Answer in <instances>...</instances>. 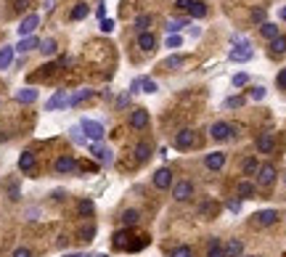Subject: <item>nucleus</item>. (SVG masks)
<instances>
[{
  "instance_id": "49530a36",
  "label": "nucleus",
  "mask_w": 286,
  "mask_h": 257,
  "mask_svg": "<svg viewBox=\"0 0 286 257\" xmlns=\"http://www.w3.org/2000/svg\"><path fill=\"white\" fill-rule=\"evenodd\" d=\"M11 257H35V255H32V249L19 247V249H13V255H11Z\"/></svg>"
},
{
  "instance_id": "7c9ffc66",
  "label": "nucleus",
  "mask_w": 286,
  "mask_h": 257,
  "mask_svg": "<svg viewBox=\"0 0 286 257\" xmlns=\"http://www.w3.org/2000/svg\"><path fill=\"white\" fill-rule=\"evenodd\" d=\"M93 209H96V207H93L90 199H80V201H77V215H80V217H90Z\"/></svg>"
},
{
  "instance_id": "09e8293b",
  "label": "nucleus",
  "mask_w": 286,
  "mask_h": 257,
  "mask_svg": "<svg viewBox=\"0 0 286 257\" xmlns=\"http://www.w3.org/2000/svg\"><path fill=\"white\" fill-rule=\"evenodd\" d=\"M27 5H29V0H13V11H16V13L27 11Z\"/></svg>"
},
{
  "instance_id": "3c124183",
  "label": "nucleus",
  "mask_w": 286,
  "mask_h": 257,
  "mask_svg": "<svg viewBox=\"0 0 286 257\" xmlns=\"http://www.w3.org/2000/svg\"><path fill=\"white\" fill-rule=\"evenodd\" d=\"M246 82H249V77H246V74H236V77H233V85H236V88H244Z\"/></svg>"
},
{
  "instance_id": "aec40b11",
  "label": "nucleus",
  "mask_w": 286,
  "mask_h": 257,
  "mask_svg": "<svg viewBox=\"0 0 286 257\" xmlns=\"http://www.w3.org/2000/svg\"><path fill=\"white\" fill-rule=\"evenodd\" d=\"M13 98H16L19 104H35L37 101V88H21V90H16Z\"/></svg>"
},
{
  "instance_id": "a878e982",
  "label": "nucleus",
  "mask_w": 286,
  "mask_h": 257,
  "mask_svg": "<svg viewBox=\"0 0 286 257\" xmlns=\"http://www.w3.org/2000/svg\"><path fill=\"white\" fill-rule=\"evenodd\" d=\"M236 191H238V199H254V183L252 181H241Z\"/></svg>"
},
{
  "instance_id": "dca6fc26",
  "label": "nucleus",
  "mask_w": 286,
  "mask_h": 257,
  "mask_svg": "<svg viewBox=\"0 0 286 257\" xmlns=\"http://www.w3.org/2000/svg\"><path fill=\"white\" fill-rule=\"evenodd\" d=\"M143 90V93H157V82L151 80V77H138V80H133V93Z\"/></svg>"
},
{
  "instance_id": "58836bf2",
  "label": "nucleus",
  "mask_w": 286,
  "mask_h": 257,
  "mask_svg": "<svg viewBox=\"0 0 286 257\" xmlns=\"http://www.w3.org/2000/svg\"><path fill=\"white\" fill-rule=\"evenodd\" d=\"M149 24H151V16L149 13H141V16L135 19V27H138V35L141 32H146V29H149Z\"/></svg>"
},
{
  "instance_id": "8fccbe9b",
  "label": "nucleus",
  "mask_w": 286,
  "mask_h": 257,
  "mask_svg": "<svg viewBox=\"0 0 286 257\" xmlns=\"http://www.w3.org/2000/svg\"><path fill=\"white\" fill-rule=\"evenodd\" d=\"M191 3H194V0H175V8H177V11H188Z\"/></svg>"
},
{
  "instance_id": "7ed1b4c3",
  "label": "nucleus",
  "mask_w": 286,
  "mask_h": 257,
  "mask_svg": "<svg viewBox=\"0 0 286 257\" xmlns=\"http://www.w3.org/2000/svg\"><path fill=\"white\" fill-rule=\"evenodd\" d=\"M191 196H194V183L191 181H180L172 186V199L175 201H188Z\"/></svg>"
},
{
  "instance_id": "412c9836",
  "label": "nucleus",
  "mask_w": 286,
  "mask_h": 257,
  "mask_svg": "<svg viewBox=\"0 0 286 257\" xmlns=\"http://www.w3.org/2000/svg\"><path fill=\"white\" fill-rule=\"evenodd\" d=\"M138 48L146 51V53L154 51V48H157V37H154L151 32H141V35H138Z\"/></svg>"
},
{
  "instance_id": "e433bc0d",
  "label": "nucleus",
  "mask_w": 286,
  "mask_h": 257,
  "mask_svg": "<svg viewBox=\"0 0 286 257\" xmlns=\"http://www.w3.org/2000/svg\"><path fill=\"white\" fill-rule=\"evenodd\" d=\"M8 199H11V201H19V199H21V186H19V181H8Z\"/></svg>"
},
{
  "instance_id": "4d7b16f0",
  "label": "nucleus",
  "mask_w": 286,
  "mask_h": 257,
  "mask_svg": "<svg viewBox=\"0 0 286 257\" xmlns=\"http://www.w3.org/2000/svg\"><path fill=\"white\" fill-rule=\"evenodd\" d=\"M90 257H106V255H104V252H101V255H90Z\"/></svg>"
},
{
  "instance_id": "f3484780",
  "label": "nucleus",
  "mask_w": 286,
  "mask_h": 257,
  "mask_svg": "<svg viewBox=\"0 0 286 257\" xmlns=\"http://www.w3.org/2000/svg\"><path fill=\"white\" fill-rule=\"evenodd\" d=\"M93 96H96V90L82 88V90H77V93H72V96H69V104H66V106H80V104H85L88 98H93Z\"/></svg>"
},
{
  "instance_id": "f8f14e48",
  "label": "nucleus",
  "mask_w": 286,
  "mask_h": 257,
  "mask_svg": "<svg viewBox=\"0 0 286 257\" xmlns=\"http://www.w3.org/2000/svg\"><path fill=\"white\" fill-rule=\"evenodd\" d=\"M146 125H149V112H146V109H135V112L130 114V128H133V130H143Z\"/></svg>"
},
{
  "instance_id": "473e14b6",
  "label": "nucleus",
  "mask_w": 286,
  "mask_h": 257,
  "mask_svg": "<svg viewBox=\"0 0 286 257\" xmlns=\"http://www.w3.org/2000/svg\"><path fill=\"white\" fill-rule=\"evenodd\" d=\"M207 257H226V252H223L220 247V239H210V249H207Z\"/></svg>"
},
{
  "instance_id": "ddd939ff",
  "label": "nucleus",
  "mask_w": 286,
  "mask_h": 257,
  "mask_svg": "<svg viewBox=\"0 0 286 257\" xmlns=\"http://www.w3.org/2000/svg\"><path fill=\"white\" fill-rule=\"evenodd\" d=\"M223 165H226V154H223V151H212V154H207V157H204V167L212 170V173H215V170H220Z\"/></svg>"
},
{
  "instance_id": "6e6552de",
  "label": "nucleus",
  "mask_w": 286,
  "mask_h": 257,
  "mask_svg": "<svg viewBox=\"0 0 286 257\" xmlns=\"http://www.w3.org/2000/svg\"><path fill=\"white\" fill-rule=\"evenodd\" d=\"M69 104V96H66V90H56L53 96L45 101V112H53V109H64Z\"/></svg>"
},
{
  "instance_id": "f704fd0d",
  "label": "nucleus",
  "mask_w": 286,
  "mask_h": 257,
  "mask_svg": "<svg viewBox=\"0 0 286 257\" xmlns=\"http://www.w3.org/2000/svg\"><path fill=\"white\" fill-rule=\"evenodd\" d=\"M77 236H80L82 241H93V236H96V225L93 223H85L80 231H77Z\"/></svg>"
},
{
  "instance_id": "b1692460",
  "label": "nucleus",
  "mask_w": 286,
  "mask_h": 257,
  "mask_svg": "<svg viewBox=\"0 0 286 257\" xmlns=\"http://www.w3.org/2000/svg\"><path fill=\"white\" fill-rule=\"evenodd\" d=\"M270 56H281V53H286V37L284 35H278L276 40H270Z\"/></svg>"
},
{
  "instance_id": "2eb2a0df",
  "label": "nucleus",
  "mask_w": 286,
  "mask_h": 257,
  "mask_svg": "<svg viewBox=\"0 0 286 257\" xmlns=\"http://www.w3.org/2000/svg\"><path fill=\"white\" fill-rule=\"evenodd\" d=\"M223 252H226V257H238L244 252V241L241 239H228L226 244H223Z\"/></svg>"
},
{
  "instance_id": "20e7f679",
  "label": "nucleus",
  "mask_w": 286,
  "mask_h": 257,
  "mask_svg": "<svg viewBox=\"0 0 286 257\" xmlns=\"http://www.w3.org/2000/svg\"><path fill=\"white\" fill-rule=\"evenodd\" d=\"M154 186H157L159 191L172 189V170H170V167H159L157 173H154Z\"/></svg>"
},
{
  "instance_id": "6e6d98bb",
  "label": "nucleus",
  "mask_w": 286,
  "mask_h": 257,
  "mask_svg": "<svg viewBox=\"0 0 286 257\" xmlns=\"http://www.w3.org/2000/svg\"><path fill=\"white\" fill-rule=\"evenodd\" d=\"M278 16H281V21H286V5H284L281 11H278Z\"/></svg>"
},
{
  "instance_id": "5701e85b",
  "label": "nucleus",
  "mask_w": 286,
  "mask_h": 257,
  "mask_svg": "<svg viewBox=\"0 0 286 257\" xmlns=\"http://www.w3.org/2000/svg\"><path fill=\"white\" fill-rule=\"evenodd\" d=\"M183 61H185L183 56H167L159 66H162V69H167V72H175V69H183Z\"/></svg>"
},
{
  "instance_id": "9d476101",
  "label": "nucleus",
  "mask_w": 286,
  "mask_h": 257,
  "mask_svg": "<svg viewBox=\"0 0 286 257\" xmlns=\"http://www.w3.org/2000/svg\"><path fill=\"white\" fill-rule=\"evenodd\" d=\"M273 149H276V133H260L257 151L260 154H273Z\"/></svg>"
},
{
  "instance_id": "37998d69",
  "label": "nucleus",
  "mask_w": 286,
  "mask_h": 257,
  "mask_svg": "<svg viewBox=\"0 0 286 257\" xmlns=\"http://www.w3.org/2000/svg\"><path fill=\"white\" fill-rule=\"evenodd\" d=\"M226 109H238V106H244V98H238V96H230L226 98V104H223Z\"/></svg>"
},
{
  "instance_id": "2f4dec72",
  "label": "nucleus",
  "mask_w": 286,
  "mask_h": 257,
  "mask_svg": "<svg viewBox=\"0 0 286 257\" xmlns=\"http://www.w3.org/2000/svg\"><path fill=\"white\" fill-rule=\"evenodd\" d=\"M88 13H90V8H88V5H85V3H77L74 8H72V13H69V16H72V21H82L85 16H88Z\"/></svg>"
},
{
  "instance_id": "c9c22d12",
  "label": "nucleus",
  "mask_w": 286,
  "mask_h": 257,
  "mask_svg": "<svg viewBox=\"0 0 286 257\" xmlns=\"http://www.w3.org/2000/svg\"><path fill=\"white\" fill-rule=\"evenodd\" d=\"M40 51L45 53V56H53V53L58 51V45H56V40H53V37H48V40H40Z\"/></svg>"
},
{
  "instance_id": "13d9d810",
  "label": "nucleus",
  "mask_w": 286,
  "mask_h": 257,
  "mask_svg": "<svg viewBox=\"0 0 286 257\" xmlns=\"http://www.w3.org/2000/svg\"><path fill=\"white\" fill-rule=\"evenodd\" d=\"M284 183H286V178H284Z\"/></svg>"
},
{
  "instance_id": "79ce46f5",
  "label": "nucleus",
  "mask_w": 286,
  "mask_h": 257,
  "mask_svg": "<svg viewBox=\"0 0 286 257\" xmlns=\"http://www.w3.org/2000/svg\"><path fill=\"white\" fill-rule=\"evenodd\" d=\"M165 45H167V48H180V45H183V37H180V35H170L167 40H165Z\"/></svg>"
},
{
  "instance_id": "a19ab883",
  "label": "nucleus",
  "mask_w": 286,
  "mask_h": 257,
  "mask_svg": "<svg viewBox=\"0 0 286 257\" xmlns=\"http://www.w3.org/2000/svg\"><path fill=\"white\" fill-rule=\"evenodd\" d=\"M170 257H194V249H191V247H185V244H183V247H175Z\"/></svg>"
},
{
  "instance_id": "5fc2aeb1",
  "label": "nucleus",
  "mask_w": 286,
  "mask_h": 257,
  "mask_svg": "<svg viewBox=\"0 0 286 257\" xmlns=\"http://www.w3.org/2000/svg\"><path fill=\"white\" fill-rule=\"evenodd\" d=\"M228 209H230V212H241V201H238V199L228 201Z\"/></svg>"
},
{
  "instance_id": "9b49d317",
  "label": "nucleus",
  "mask_w": 286,
  "mask_h": 257,
  "mask_svg": "<svg viewBox=\"0 0 286 257\" xmlns=\"http://www.w3.org/2000/svg\"><path fill=\"white\" fill-rule=\"evenodd\" d=\"M194 143H196V133H194V130H180V133L175 135V146H177V149H191Z\"/></svg>"
},
{
  "instance_id": "ea45409f",
  "label": "nucleus",
  "mask_w": 286,
  "mask_h": 257,
  "mask_svg": "<svg viewBox=\"0 0 286 257\" xmlns=\"http://www.w3.org/2000/svg\"><path fill=\"white\" fill-rule=\"evenodd\" d=\"M183 27H188V19H183V21H167V27H165V29H167L170 35H175V32H180Z\"/></svg>"
},
{
  "instance_id": "f257e3e1",
  "label": "nucleus",
  "mask_w": 286,
  "mask_h": 257,
  "mask_svg": "<svg viewBox=\"0 0 286 257\" xmlns=\"http://www.w3.org/2000/svg\"><path fill=\"white\" fill-rule=\"evenodd\" d=\"M80 128H82L85 138H88V141H93V143H101V141H104V135H106L104 125H101V122H96V120H82V122H80Z\"/></svg>"
},
{
  "instance_id": "bb28decb",
  "label": "nucleus",
  "mask_w": 286,
  "mask_h": 257,
  "mask_svg": "<svg viewBox=\"0 0 286 257\" xmlns=\"http://www.w3.org/2000/svg\"><path fill=\"white\" fill-rule=\"evenodd\" d=\"M204 13H207L204 0H194V3H191V8H188V16H191V19H204Z\"/></svg>"
},
{
  "instance_id": "de8ad7c7",
  "label": "nucleus",
  "mask_w": 286,
  "mask_h": 257,
  "mask_svg": "<svg viewBox=\"0 0 286 257\" xmlns=\"http://www.w3.org/2000/svg\"><path fill=\"white\" fill-rule=\"evenodd\" d=\"M252 21L262 24V21H265V11H262V8H254V11H252Z\"/></svg>"
},
{
  "instance_id": "4c0bfd02",
  "label": "nucleus",
  "mask_w": 286,
  "mask_h": 257,
  "mask_svg": "<svg viewBox=\"0 0 286 257\" xmlns=\"http://www.w3.org/2000/svg\"><path fill=\"white\" fill-rule=\"evenodd\" d=\"M244 173L246 175H257V170H260V165H257V159H254V157H249V159H244Z\"/></svg>"
},
{
  "instance_id": "39448f33",
  "label": "nucleus",
  "mask_w": 286,
  "mask_h": 257,
  "mask_svg": "<svg viewBox=\"0 0 286 257\" xmlns=\"http://www.w3.org/2000/svg\"><path fill=\"white\" fill-rule=\"evenodd\" d=\"M276 167L273 165H260V170H257V183L262 186V189H270V186L276 183Z\"/></svg>"
},
{
  "instance_id": "423d86ee",
  "label": "nucleus",
  "mask_w": 286,
  "mask_h": 257,
  "mask_svg": "<svg viewBox=\"0 0 286 257\" xmlns=\"http://www.w3.org/2000/svg\"><path fill=\"white\" fill-rule=\"evenodd\" d=\"M37 27H40V16H37V13H27V16L21 19V24H19V35L29 37V35H35Z\"/></svg>"
},
{
  "instance_id": "f03ea898",
  "label": "nucleus",
  "mask_w": 286,
  "mask_h": 257,
  "mask_svg": "<svg viewBox=\"0 0 286 257\" xmlns=\"http://www.w3.org/2000/svg\"><path fill=\"white\" fill-rule=\"evenodd\" d=\"M210 135H212V141H228V138L236 135V128L230 122H215L210 128Z\"/></svg>"
},
{
  "instance_id": "a211bd4d",
  "label": "nucleus",
  "mask_w": 286,
  "mask_h": 257,
  "mask_svg": "<svg viewBox=\"0 0 286 257\" xmlns=\"http://www.w3.org/2000/svg\"><path fill=\"white\" fill-rule=\"evenodd\" d=\"M90 154H93L98 162H104V165H109V162H112V151L106 149V146H101V143H93V146H90Z\"/></svg>"
},
{
  "instance_id": "6ab92c4d",
  "label": "nucleus",
  "mask_w": 286,
  "mask_h": 257,
  "mask_svg": "<svg viewBox=\"0 0 286 257\" xmlns=\"http://www.w3.org/2000/svg\"><path fill=\"white\" fill-rule=\"evenodd\" d=\"M19 53H27V51H35V48H40V40H37L35 35H29V37H21L19 45H13Z\"/></svg>"
},
{
  "instance_id": "393cba45",
  "label": "nucleus",
  "mask_w": 286,
  "mask_h": 257,
  "mask_svg": "<svg viewBox=\"0 0 286 257\" xmlns=\"http://www.w3.org/2000/svg\"><path fill=\"white\" fill-rule=\"evenodd\" d=\"M260 35L265 37V40H276V37H278V27L273 24V21H262V24H260Z\"/></svg>"
},
{
  "instance_id": "4468645a",
  "label": "nucleus",
  "mask_w": 286,
  "mask_h": 257,
  "mask_svg": "<svg viewBox=\"0 0 286 257\" xmlns=\"http://www.w3.org/2000/svg\"><path fill=\"white\" fill-rule=\"evenodd\" d=\"M13 56H16L13 45H3V48H0V72H5V69L13 64Z\"/></svg>"
},
{
  "instance_id": "a18cd8bd",
  "label": "nucleus",
  "mask_w": 286,
  "mask_h": 257,
  "mask_svg": "<svg viewBox=\"0 0 286 257\" xmlns=\"http://www.w3.org/2000/svg\"><path fill=\"white\" fill-rule=\"evenodd\" d=\"M249 98L252 101H262V98H265V88H260V85H257V88H252L249 90Z\"/></svg>"
},
{
  "instance_id": "603ef678",
  "label": "nucleus",
  "mask_w": 286,
  "mask_h": 257,
  "mask_svg": "<svg viewBox=\"0 0 286 257\" xmlns=\"http://www.w3.org/2000/svg\"><path fill=\"white\" fill-rule=\"evenodd\" d=\"M276 82H278V88H281V90H286V69H281V72H278Z\"/></svg>"
},
{
  "instance_id": "c85d7f7f",
  "label": "nucleus",
  "mask_w": 286,
  "mask_h": 257,
  "mask_svg": "<svg viewBox=\"0 0 286 257\" xmlns=\"http://www.w3.org/2000/svg\"><path fill=\"white\" fill-rule=\"evenodd\" d=\"M135 159L141 162V165H143V162H149V159H151V146L146 143V141L135 146Z\"/></svg>"
},
{
  "instance_id": "4be33fe9",
  "label": "nucleus",
  "mask_w": 286,
  "mask_h": 257,
  "mask_svg": "<svg viewBox=\"0 0 286 257\" xmlns=\"http://www.w3.org/2000/svg\"><path fill=\"white\" fill-rule=\"evenodd\" d=\"M19 170H21V173H32V170H35V154L32 151H21Z\"/></svg>"
},
{
  "instance_id": "cd10ccee",
  "label": "nucleus",
  "mask_w": 286,
  "mask_h": 257,
  "mask_svg": "<svg viewBox=\"0 0 286 257\" xmlns=\"http://www.w3.org/2000/svg\"><path fill=\"white\" fill-rule=\"evenodd\" d=\"M119 220H122V225H125V228H130V225H135L138 220H141V212H138V209H125Z\"/></svg>"
},
{
  "instance_id": "c756f323",
  "label": "nucleus",
  "mask_w": 286,
  "mask_h": 257,
  "mask_svg": "<svg viewBox=\"0 0 286 257\" xmlns=\"http://www.w3.org/2000/svg\"><path fill=\"white\" fill-rule=\"evenodd\" d=\"M127 239H130L127 231H117V233L112 236V247H114V249H127Z\"/></svg>"
},
{
  "instance_id": "72a5a7b5",
  "label": "nucleus",
  "mask_w": 286,
  "mask_h": 257,
  "mask_svg": "<svg viewBox=\"0 0 286 257\" xmlns=\"http://www.w3.org/2000/svg\"><path fill=\"white\" fill-rule=\"evenodd\" d=\"M69 138H72V141H74L77 146H85V143H88V138H85V133H82V128H80V125H74V128L69 130Z\"/></svg>"
},
{
  "instance_id": "1a4fd4ad",
  "label": "nucleus",
  "mask_w": 286,
  "mask_h": 257,
  "mask_svg": "<svg viewBox=\"0 0 286 257\" xmlns=\"http://www.w3.org/2000/svg\"><path fill=\"white\" fill-rule=\"evenodd\" d=\"M276 220H278L276 209H260V212L254 215V225H260V228H268V225H273Z\"/></svg>"
},
{
  "instance_id": "864d4df0",
  "label": "nucleus",
  "mask_w": 286,
  "mask_h": 257,
  "mask_svg": "<svg viewBox=\"0 0 286 257\" xmlns=\"http://www.w3.org/2000/svg\"><path fill=\"white\" fill-rule=\"evenodd\" d=\"M114 29V21L112 19H101V32H112Z\"/></svg>"
},
{
  "instance_id": "c03bdc74",
  "label": "nucleus",
  "mask_w": 286,
  "mask_h": 257,
  "mask_svg": "<svg viewBox=\"0 0 286 257\" xmlns=\"http://www.w3.org/2000/svg\"><path fill=\"white\" fill-rule=\"evenodd\" d=\"M215 209H218V207H215L212 201H204V204H199V212L207 215V217H212V215H215Z\"/></svg>"
},
{
  "instance_id": "0eeeda50",
  "label": "nucleus",
  "mask_w": 286,
  "mask_h": 257,
  "mask_svg": "<svg viewBox=\"0 0 286 257\" xmlns=\"http://www.w3.org/2000/svg\"><path fill=\"white\" fill-rule=\"evenodd\" d=\"M53 170H56L58 175L74 173V170H77V159H74V157H69V154H64V157H58L56 162H53Z\"/></svg>"
}]
</instances>
